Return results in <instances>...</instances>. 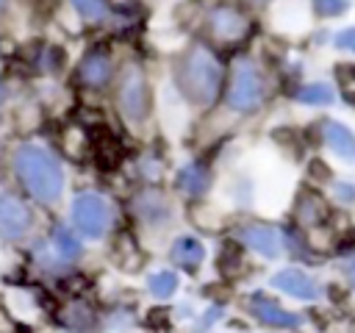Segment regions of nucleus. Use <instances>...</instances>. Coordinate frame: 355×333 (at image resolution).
<instances>
[{
	"label": "nucleus",
	"mask_w": 355,
	"mask_h": 333,
	"mask_svg": "<svg viewBox=\"0 0 355 333\" xmlns=\"http://www.w3.org/2000/svg\"><path fill=\"white\" fill-rule=\"evenodd\" d=\"M72 222L83 236L100 239L108 230V222H111L108 203L94 191H80L72 200Z\"/></svg>",
	"instance_id": "39448f33"
},
{
	"label": "nucleus",
	"mask_w": 355,
	"mask_h": 333,
	"mask_svg": "<svg viewBox=\"0 0 355 333\" xmlns=\"http://www.w3.org/2000/svg\"><path fill=\"white\" fill-rule=\"evenodd\" d=\"M133 208L144 222H164L169 216V205L158 191H141L133 200Z\"/></svg>",
	"instance_id": "2eb2a0df"
},
{
	"label": "nucleus",
	"mask_w": 355,
	"mask_h": 333,
	"mask_svg": "<svg viewBox=\"0 0 355 333\" xmlns=\"http://www.w3.org/2000/svg\"><path fill=\"white\" fill-rule=\"evenodd\" d=\"M297 100L308 103V105H327L333 100V89L327 83H311V86H302L297 92Z\"/></svg>",
	"instance_id": "6ab92c4d"
},
{
	"label": "nucleus",
	"mask_w": 355,
	"mask_h": 333,
	"mask_svg": "<svg viewBox=\"0 0 355 333\" xmlns=\"http://www.w3.org/2000/svg\"><path fill=\"white\" fill-rule=\"evenodd\" d=\"M344 275H347V278H349V283L355 286V258H349V261L344 264Z\"/></svg>",
	"instance_id": "b1692460"
},
{
	"label": "nucleus",
	"mask_w": 355,
	"mask_h": 333,
	"mask_svg": "<svg viewBox=\"0 0 355 333\" xmlns=\"http://www.w3.org/2000/svg\"><path fill=\"white\" fill-rule=\"evenodd\" d=\"M297 219L300 225H322L327 219V205L319 194H302L297 200Z\"/></svg>",
	"instance_id": "dca6fc26"
},
{
	"label": "nucleus",
	"mask_w": 355,
	"mask_h": 333,
	"mask_svg": "<svg viewBox=\"0 0 355 333\" xmlns=\"http://www.w3.org/2000/svg\"><path fill=\"white\" fill-rule=\"evenodd\" d=\"M172 261L180 264L183 269H197L205 261V250L194 236H180L172 244Z\"/></svg>",
	"instance_id": "4468645a"
},
{
	"label": "nucleus",
	"mask_w": 355,
	"mask_h": 333,
	"mask_svg": "<svg viewBox=\"0 0 355 333\" xmlns=\"http://www.w3.org/2000/svg\"><path fill=\"white\" fill-rule=\"evenodd\" d=\"M322 136L330 144V150L347 161H355V133L341 125V122H324L322 125Z\"/></svg>",
	"instance_id": "f8f14e48"
},
{
	"label": "nucleus",
	"mask_w": 355,
	"mask_h": 333,
	"mask_svg": "<svg viewBox=\"0 0 355 333\" xmlns=\"http://www.w3.org/2000/svg\"><path fill=\"white\" fill-rule=\"evenodd\" d=\"M175 289H178V278H175V272H155L153 278H150V291L155 294V297H161V300H166V297H172L175 294Z\"/></svg>",
	"instance_id": "aec40b11"
},
{
	"label": "nucleus",
	"mask_w": 355,
	"mask_h": 333,
	"mask_svg": "<svg viewBox=\"0 0 355 333\" xmlns=\"http://www.w3.org/2000/svg\"><path fill=\"white\" fill-rule=\"evenodd\" d=\"M208 183H211V172H208L200 161L186 164V166L178 172V189H180L186 197H200V194H205Z\"/></svg>",
	"instance_id": "ddd939ff"
},
{
	"label": "nucleus",
	"mask_w": 355,
	"mask_h": 333,
	"mask_svg": "<svg viewBox=\"0 0 355 333\" xmlns=\"http://www.w3.org/2000/svg\"><path fill=\"white\" fill-rule=\"evenodd\" d=\"M75 78L89 89H103L111 80V58H108V53L103 47H92L80 58V67H78Z\"/></svg>",
	"instance_id": "1a4fd4ad"
},
{
	"label": "nucleus",
	"mask_w": 355,
	"mask_h": 333,
	"mask_svg": "<svg viewBox=\"0 0 355 333\" xmlns=\"http://www.w3.org/2000/svg\"><path fill=\"white\" fill-rule=\"evenodd\" d=\"M14 172L22 180L25 191L39 203H55L64 189V172L58 158L39 147V144H22L14 153Z\"/></svg>",
	"instance_id": "f03ea898"
},
{
	"label": "nucleus",
	"mask_w": 355,
	"mask_h": 333,
	"mask_svg": "<svg viewBox=\"0 0 355 333\" xmlns=\"http://www.w3.org/2000/svg\"><path fill=\"white\" fill-rule=\"evenodd\" d=\"M272 283H275L280 291H286V294H291V297H297V300H313V297L319 294L316 283H313L305 272H300V269H280V272L272 278Z\"/></svg>",
	"instance_id": "9d476101"
},
{
	"label": "nucleus",
	"mask_w": 355,
	"mask_h": 333,
	"mask_svg": "<svg viewBox=\"0 0 355 333\" xmlns=\"http://www.w3.org/2000/svg\"><path fill=\"white\" fill-rule=\"evenodd\" d=\"M336 44H338L341 50H352V53H355V28L341 31V33L336 36Z\"/></svg>",
	"instance_id": "4be33fe9"
},
{
	"label": "nucleus",
	"mask_w": 355,
	"mask_h": 333,
	"mask_svg": "<svg viewBox=\"0 0 355 333\" xmlns=\"http://www.w3.org/2000/svg\"><path fill=\"white\" fill-rule=\"evenodd\" d=\"M69 3L86 22H103L108 17V3L105 0H69Z\"/></svg>",
	"instance_id": "a211bd4d"
},
{
	"label": "nucleus",
	"mask_w": 355,
	"mask_h": 333,
	"mask_svg": "<svg viewBox=\"0 0 355 333\" xmlns=\"http://www.w3.org/2000/svg\"><path fill=\"white\" fill-rule=\"evenodd\" d=\"M250 308H252V314L261 319V322H266V325H272V327H297L300 325V316L297 314H291V311H283L277 302H272V300H266V297H252L250 300Z\"/></svg>",
	"instance_id": "9b49d317"
},
{
	"label": "nucleus",
	"mask_w": 355,
	"mask_h": 333,
	"mask_svg": "<svg viewBox=\"0 0 355 333\" xmlns=\"http://www.w3.org/2000/svg\"><path fill=\"white\" fill-rule=\"evenodd\" d=\"M28 228H31L28 205L17 194L0 191V233H6L11 239H19V236L28 233Z\"/></svg>",
	"instance_id": "0eeeda50"
},
{
	"label": "nucleus",
	"mask_w": 355,
	"mask_h": 333,
	"mask_svg": "<svg viewBox=\"0 0 355 333\" xmlns=\"http://www.w3.org/2000/svg\"><path fill=\"white\" fill-rule=\"evenodd\" d=\"M0 3H3V0H0Z\"/></svg>",
	"instance_id": "393cba45"
},
{
	"label": "nucleus",
	"mask_w": 355,
	"mask_h": 333,
	"mask_svg": "<svg viewBox=\"0 0 355 333\" xmlns=\"http://www.w3.org/2000/svg\"><path fill=\"white\" fill-rule=\"evenodd\" d=\"M319 17H338L347 11V0H313Z\"/></svg>",
	"instance_id": "412c9836"
},
{
	"label": "nucleus",
	"mask_w": 355,
	"mask_h": 333,
	"mask_svg": "<svg viewBox=\"0 0 355 333\" xmlns=\"http://www.w3.org/2000/svg\"><path fill=\"white\" fill-rule=\"evenodd\" d=\"M336 194H338V200H355V189L349 183H338L336 186Z\"/></svg>",
	"instance_id": "5701e85b"
},
{
	"label": "nucleus",
	"mask_w": 355,
	"mask_h": 333,
	"mask_svg": "<svg viewBox=\"0 0 355 333\" xmlns=\"http://www.w3.org/2000/svg\"><path fill=\"white\" fill-rule=\"evenodd\" d=\"M116 108H119V114L130 125H139L147 117V111H150L147 78H144V72L136 64L125 67L122 75H119V83H116Z\"/></svg>",
	"instance_id": "20e7f679"
},
{
	"label": "nucleus",
	"mask_w": 355,
	"mask_h": 333,
	"mask_svg": "<svg viewBox=\"0 0 355 333\" xmlns=\"http://www.w3.org/2000/svg\"><path fill=\"white\" fill-rule=\"evenodd\" d=\"M239 239L255 250L258 255H266V258H277L280 250H283V239L277 233V228L272 225H263V222H252V225H244L239 230Z\"/></svg>",
	"instance_id": "6e6552de"
},
{
	"label": "nucleus",
	"mask_w": 355,
	"mask_h": 333,
	"mask_svg": "<svg viewBox=\"0 0 355 333\" xmlns=\"http://www.w3.org/2000/svg\"><path fill=\"white\" fill-rule=\"evenodd\" d=\"M178 83L186 100H191L194 105L200 108L214 105L225 83V69H222L219 56L208 44L194 42L178 67Z\"/></svg>",
	"instance_id": "f257e3e1"
},
{
	"label": "nucleus",
	"mask_w": 355,
	"mask_h": 333,
	"mask_svg": "<svg viewBox=\"0 0 355 333\" xmlns=\"http://www.w3.org/2000/svg\"><path fill=\"white\" fill-rule=\"evenodd\" d=\"M266 97V78L250 58H239L230 69L227 83V105L233 111H255Z\"/></svg>",
	"instance_id": "7ed1b4c3"
},
{
	"label": "nucleus",
	"mask_w": 355,
	"mask_h": 333,
	"mask_svg": "<svg viewBox=\"0 0 355 333\" xmlns=\"http://www.w3.org/2000/svg\"><path fill=\"white\" fill-rule=\"evenodd\" d=\"M50 241H53V247H55L64 258H78V255H80V241H78L64 225H55V228H53Z\"/></svg>",
	"instance_id": "f3484780"
},
{
	"label": "nucleus",
	"mask_w": 355,
	"mask_h": 333,
	"mask_svg": "<svg viewBox=\"0 0 355 333\" xmlns=\"http://www.w3.org/2000/svg\"><path fill=\"white\" fill-rule=\"evenodd\" d=\"M208 31L222 44H239L250 36L252 22L241 8L230 6V3H222V6H214L208 11Z\"/></svg>",
	"instance_id": "423d86ee"
}]
</instances>
